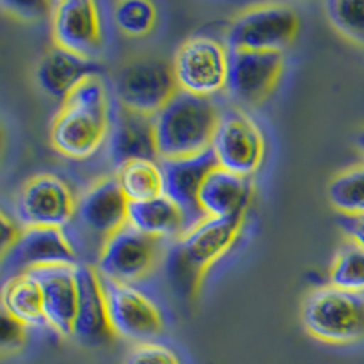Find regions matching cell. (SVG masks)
Here are the masks:
<instances>
[{"instance_id": "5bb4252c", "label": "cell", "mask_w": 364, "mask_h": 364, "mask_svg": "<svg viewBox=\"0 0 364 364\" xmlns=\"http://www.w3.org/2000/svg\"><path fill=\"white\" fill-rule=\"evenodd\" d=\"M79 255L64 230L57 228H24L17 242L2 257L4 268L13 275L46 266L79 264Z\"/></svg>"}, {"instance_id": "3957f363", "label": "cell", "mask_w": 364, "mask_h": 364, "mask_svg": "<svg viewBox=\"0 0 364 364\" xmlns=\"http://www.w3.org/2000/svg\"><path fill=\"white\" fill-rule=\"evenodd\" d=\"M301 318L314 339L341 346L360 343L364 341V295L323 286L308 295Z\"/></svg>"}, {"instance_id": "4fadbf2b", "label": "cell", "mask_w": 364, "mask_h": 364, "mask_svg": "<svg viewBox=\"0 0 364 364\" xmlns=\"http://www.w3.org/2000/svg\"><path fill=\"white\" fill-rule=\"evenodd\" d=\"M51 35L57 48L93 60L104 46L99 4L91 0H64L55 4L51 11Z\"/></svg>"}, {"instance_id": "52a82bcc", "label": "cell", "mask_w": 364, "mask_h": 364, "mask_svg": "<svg viewBox=\"0 0 364 364\" xmlns=\"http://www.w3.org/2000/svg\"><path fill=\"white\" fill-rule=\"evenodd\" d=\"M210 149L219 168L252 178L264 162L266 141L248 113L240 108H228L220 113Z\"/></svg>"}, {"instance_id": "d6a6232c", "label": "cell", "mask_w": 364, "mask_h": 364, "mask_svg": "<svg viewBox=\"0 0 364 364\" xmlns=\"http://www.w3.org/2000/svg\"><path fill=\"white\" fill-rule=\"evenodd\" d=\"M355 142H357V148L360 149V154L364 155V129H360V132L357 133V139H355Z\"/></svg>"}, {"instance_id": "2e32d148", "label": "cell", "mask_w": 364, "mask_h": 364, "mask_svg": "<svg viewBox=\"0 0 364 364\" xmlns=\"http://www.w3.org/2000/svg\"><path fill=\"white\" fill-rule=\"evenodd\" d=\"M79 264H58L33 269L44 299L46 324L58 336L73 337L77 304H79Z\"/></svg>"}, {"instance_id": "f546056e", "label": "cell", "mask_w": 364, "mask_h": 364, "mask_svg": "<svg viewBox=\"0 0 364 364\" xmlns=\"http://www.w3.org/2000/svg\"><path fill=\"white\" fill-rule=\"evenodd\" d=\"M28 339V326L0 304V353L21 350Z\"/></svg>"}, {"instance_id": "44dd1931", "label": "cell", "mask_w": 364, "mask_h": 364, "mask_svg": "<svg viewBox=\"0 0 364 364\" xmlns=\"http://www.w3.org/2000/svg\"><path fill=\"white\" fill-rule=\"evenodd\" d=\"M99 71L100 68L95 60L53 46L38 63L37 82L46 95L64 102L84 79L99 75Z\"/></svg>"}, {"instance_id": "9c48e42d", "label": "cell", "mask_w": 364, "mask_h": 364, "mask_svg": "<svg viewBox=\"0 0 364 364\" xmlns=\"http://www.w3.org/2000/svg\"><path fill=\"white\" fill-rule=\"evenodd\" d=\"M162 240L126 224L100 246L95 269L102 279L135 284L154 272L162 253Z\"/></svg>"}, {"instance_id": "8fae6325", "label": "cell", "mask_w": 364, "mask_h": 364, "mask_svg": "<svg viewBox=\"0 0 364 364\" xmlns=\"http://www.w3.org/2000/svg\"><path fill=\"white\" fill-rule=\"evenodd\" d=\"M102 279V277H100ZM109 326L113 333L133 343H151L164 330V317L151 299L139 288L102 279Z\"/></svg>"}, {"instance_id": "8992f818", "label": "cell", "mask_w": 364, "mask_h": 364, "mask_svg": "<svg viewBox=\"0 0 364 364\" xmlns=\"http://www.w3.org/2000/svg\"><path fill=\"white\" fill-rule=\"evenodd\" d=\"M112 117L108 104H86L64 100L51 122V146L64 157L82 161L95 155L108 141Z\"/></svg>"}, {"instance_id": "4316f807", "label": "cell", "mask_w": 364, "mask_h": 364, "mask_svg": "<svg viewBox=\"0 0 364 364\" xmlns=\"http://www.w3.org/2000/svg\"><path fill=\"white\" fill-rule=\"evenodd\" d=\"M113 21L128 37H146L157 22V8L148 0H124L115 4Z\"/></svg>"}, {"instance_id": "484cf974", "label": "cell", "mask_w": 364, "mask_h": 364, "mask_svg": "<svg viewBox=\"0 0 364 364\" xmlns=\"http://www.w3.org/2000/svg\"><path fill=\"white\" fill-rule=\"evenodd\" d=\"M330 286L364 295V250L353 245L352 240H346L333 257Z\"/></svg>"}, {"instance_id": "ba28073f", "label": "cell", "mask_w": 364, "mask_h": 364, "mask_svg": "<svg viewBox=\"0 0 364 364\" xmlns=\"http://www.w3.org/2000/svg\"><path fill=\"white\" fill-rule=\"evenodd\" d=\"M230 50L217 38L190 37L181 44L173 58V75L178 91L210 97L226 90Z\"/></svg>"}, {"instance_id": "7a4b0ae2", "label": "cell", "mask_w": 364, "mask_h": 364, "mask_svg": "<svg viewBox=\"0 0 364 364\" xmlns=\"http://www.w3.org/2000/svg\"><path fill=\"white\" fill-rule=\"evenodd\" d=\"M220 109L210 97L177 91V95L154 117L159 161L200 155L211 148Z\"/></svg>"}, {"instance_id": "cb8c5ba5", "label": "cell", "mask_w": 364, "mask_h": 364, "mask_svg": "<svg viewBox=\"0 0 364 364\" xmlns=\"http://www.w3.org/2000/svg\"><path fill=\"white\" fill-rule=\"evenodd\" d=\"M115 177L129 203H142L164 193V173L155 161L128 162L120 166Z\"/></svg>"}, {"instance_id": "e0dca14e", "label": "cell", "mask_w": 364, "mask_h": 364, "mask_svg": "<svg viewBox=\"0 0 364 364\" xmlns=\"http://www.w3.org/2000/svg\"><path fill=\"white\" fill-rule=\"evenodd\" d=\"M108 154L117 168L132 161H157L154 117L132 112L117 102L108 135Z\"/></svg>"}, {"instance_id": "5b68a950", "label": "cell", "mask_w": 364, "mask_h": 364, "mask_svg": "<svg viewBox=\"0 0 364 364\" xmlns=\"http://www.w3.org/2000/svg\"><path fill=\"white\" fill-rule=\"evenodd\" d=\"M301 21L294 8L261 4L246 9L232 22L226 35L230 51H281L295 41Z\"/></svg>"}, {"instance_id": "7402d4cb", "label": "cell", "mask_w": 364, "mask_h": 364, "mask_svg": "<svg viewBox=\"0 0 364 364\" xmlns=\"http://www.w3.org/2000/svg\"><path fill=\"white\" fill-rule=\"evenodd\" d=\"M128 224L155 239H181L190 230L184 211L166 193L142 203H129Z\"/></svg>"}, {"instance_id": "836d02e7", "label": "cell", "mask_w": 364, "mask_h": 364, "mask_svg": "<svg viewBox=\"0 0 364 364\" xmlns=\"http://www.w3.org/2000/svg\"><path fill=\"white\" fill-rule=\"evenodd\" d=\"M0 148H2V126H0Z\"/></svg>"}, {"instance_id": "ffe728a7", "label": "cell", "mask_w": 364, "mask_h": 364, "mask_svg": "<svg viewBox=\"0 0 364 364\" xmlns=\"http://www.w3.org/2000/svg\"><path fill=\"white\" fill-rule=\"evenodd\" d=\"M252 178L213 168L199 191V208L210 219H245L252 204Z\"/></svg>"}, {"instance_id": "d6986e66", "label": "cell", "mask_w": 364, "mask_h": 364, "mask_svg": "<svg viewBox=\"0 0 364 364\" xmlns=\"http://www.w3.org/2000/svg\"><path fill=\"white\" fill-rule=\"evenodd\" d=\"M161 168L164 173V193L181 206L190 226L204 219L199 208V191L210 171L217 168L211 149L195 157L161 161Z\"/></svg>"}, {"instance_id": "30bf717a", "label": "cell", "mask_w": 364, "mask_h": 364, "mask_svg": "<svg viewBox=\"0 0 364 364\" xmlns=\"http://www.w3.org/2000/svg\"><path fill=\"white\" fill-rule=\"evenodd\" d=\"M77 200L63 177L41 173L29 178L17 199V217L24 228L64 230L77 215Z\"/></svg>"}, {"instance_id": "ac0fdd59", "label": "cell", "mask_w": 364, "mask_h": 364, "mask_svg": "<svg viewBox=\"0 0 364 364\" xmlns=\"http://www.w3.org/2000/svg\"><path fill=\"white\" fill-rule=\"evenodd\" d=\"M79 279V304L75 318L73 337L86 346H102L115 337L109 326L106 295H104L102 279L95 266H77Z\"/></svg>"}, {"instance_id": "277c9868", "label": "cell", "mask_w": 364, "mask_h": 364, "mask_svg": "<svg viewBox=\"0 0 364 364\" xmlns=\"http://www.w3.org/2000/svg\"><path fill=\"white\" fill-rule=\"evenodd\" d=\"M120 106L155 117L177 95L173 64L161 57H139L120 68L115 77Z\"/></svg>"}, {"instance_id": "4dcf8cb0", "label": "cell", "mask_w": 364, "mask_h": 364, "mask_svg": "<svg viewBox=\"0 0 364 364\" xmlns=\"http://www.w3.org/2000/svg\"><path fill=\"white\" fill-rule=\"evenodd\" d=\"M337 224L348 240L364 250V215H339Z\"/></svg>"}, {"instance_id": "d4e9b609", "label": "cell", "mask_w": 364, "mask_h": 364, "mask_svg": "<svg viewBox=\"0 0 364 364\" xmlns=\"http://www.w3.org/2000/svg\"><path fill=\"white\" fill-rule=\"evenodd\" d=\"M326 193L339 215H364V164L337 173L328 184Z\"/></svg>"}, {"instance_id": "9a60e30c", "label": "cell", "mask_w": 364, "mask_h": 364, "mask_svg": "<svg viewBox=\"0 0 364 364\" xmlns=\"http://www.w3.org/2000/svg\"><path fill=\"white\" fill-rule=\"evenodd\" d=\"M129 200L119 186L117 177L95 181L77 200V215L84 232L104 240L128 224Z\"/></svg>"}, {"instance_id": "f1b7e54d", "label": "cell", "mask_w": 364, "mask_h": 364, "mask_svg": "<svg viewBox=\"0 0 364 364\" xmlns=\"http://www.w3.org/2000/svg\"><path fill=\"white\" fill-rule=\"evenodd\" d=\"M124 364H181L177 353L161 343L135 344L126 355Z\"/></svg>"}, {"instance_id": "83f0119b", "label": "cell", "mask_w": 364, "mask_h": 364, "mask_svg": "<svg viewBox=\"0 0 364 364\" xmlns=\"http://www.w3.org/2000/svg\"><path fill=\"white\" fill-rule=\"evenodd\" d=\"M324 9L328 21L344 38L364 48V0H330Z\"/></svg>"}, {"instance_id": "1f68e13d", "label": "cell", "mask_w": 364, "mask_h": 364, "mask_svg": "<svg viewBox=\"0 0 364 364\" xmlns=\"http://www.w3.org/2000/svg\"><path fill=\"white\" fill-rule=\"evenodd\" d=\"M21 232L22 230L18 228V224L9 219L4 211L0 210V257H4L11 250V246L17 242Z\"/></svg>"}, {"instance_id": "6da1fadb", "label": "cell", "mask_w": 364, "mask_h": 364, "mask_svg": "<svg viewBox=\"0 0 364 364\" xmlns=\"http://www.w3.org/2000/svg\"><path fill=\"white\" fill-rule=\"evenodd\" d=\"M245 219L204 217L166 252V273L175 294L193 299L204 275L239 239Z\"/></svg>"}, {"instance_id": "7c38bea8", "label": "cell", "mask_w": 364, "mask_h": 364, "mask_svg": "<svg viewBox=\"0 0 364 364\" xmlns=\"http://www.w3.org/2000/svg\"><path fill=\"white\" fill-rule=\"evenodd\" d=\"M282 70L281 51H230L226 91L235 102L259 106L277 87Z\"/></svg>"}, {"instance_id": "603a6c76", "label": "cell", "mask_w": 364, "mask_h": 364, "mask_svg": "<svg viewBox=\"0 0 364 364\" xmlns=\"http://www.w3.org/2000/svg\"><path fill=\"white\" fill-rule=\"evenodd\" d=\"M0 304L26 326H44V299L33 273L13 275L2 286Z\"/></svg>"}]
</instances>
